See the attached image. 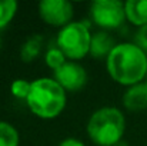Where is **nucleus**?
Returning a JSON list of instances; mask_svg holds the SVG:
<instances>
[{
    "label": "nucleus",
    "mask_w": 147,
    "mask_h": 146,
    "mask_svg": "<svg viewBox=\"0 0 147 146\" xmlns=\"http://www.w3.org/2000/svg\"><path fill=\"white\" fill-rule=\"evenodd\" d=\"M107 70L121 85H137L147 73L146 53L136 43H119L107 57Z\"/></svg>",
    "instance_id": "f257e3e1"
},
{
    "label": "nucleus",
    "mask_w": 147,
    "mask_h": 146,
    "mask_svg": "<svg viewBox=\"0 0 147 146\" xmlns=\"http://www.w3.org/2000/svg\"><path fill=\"white\" fill-rule=\"evenodd\" d=\"M26 100L34 115L43 119H53L64 109L66 92L54 79L40 77L32 82Z\"/></svg>",
    "instance_id": "f03ea898"
},
{
    "label": "nucleus",
    "mask_w": 147,
    "mask_h": 146,
    "mask_svg": "<svg viewBox=\"0 0 147 146\" xmlns=\"http://www.w3.org/2000/svg\"><path fill=\"white\" fill-rule=\"evenodd\" d=\"M124 116L117 107H101L96 110L87 123V133L100 146H114L124 133Z\"/></svg>",
    "instance_id": "7ed1b4c3"
},
{
    "label": "nucleus",
    "mask_w": 147,
    "mask_h": 146,
    "mask_svg": "<svg viewBox=\"0 0 147 146\" xmlns=\"http://www.w3.org/2000/svg\"><path fill=\"white\" fill-rule=\"evenodd\" d=\"M92 35L87 22H71L57 35V46L70 59H82L90 53Z\"/></svg>",
    "instance_id": "20e7f679"
},
{
    "label": "nucleus",
    "mask_w": 147,
    "mask_h": 146,
    "mask_svg": "<svg viewBox=\"0 0 147 146\" xmlns=\"http://www.w3.org/2000/svg\"><path fill=\"white\" fill-rule=\"evenodd\" d=\"M90 13L93 22L104 29H116L126 19L124 3L120 0H96L90 6Z\"/></svg>",
    "instance_id": "39448f33"
},
{
    "label": "nucleus",
    "mask_w": 147,
    "mask_h": 146,
    "mask_svg": "<svg viewBox=\"0 0 147 146\" xmlns=\"http://www.w3.org/2000/svg\"><path fill=\"white\" fill-rule=\"evenodd\" d=\"M42 19L51 26H66L73 16V4L67 0H42L39 3Z\"/></svg>",
    "instance_id": "423d86ee"
},
{
    "label": "nucleus",
    "mask_w": 147,
    "mask_h": 146,
    "mask_svg": "<svg viewBox=\"0 0 147 146\" xmlns=\"http://www.w3.org/2000/svg\"><path fill=\"white\" fill-rule=\"evenodd\" d=\"M54 80L67 90H80L87 83V73L84 67L73 60L66 62L54 70Z\"/></svg>",
    "instance_id": "0eeeda50"
},
{
    "label": "nucleus",
    "mask_w": 147,
    "mask_h": 146,
    "mask_svg": "<svg viewBox=\"0 0 147 146\" xmlns=\"http://www.w3.org/2000/svg\"><path fill=\"white\" fill-rule=\"evenodd\" d=\"M123 103L129 110H142L147 107V85L146 83H137L130 86L124 95Z\"/></svg>",
    "instance_id": "6e6552de"
},
{
    "label": "nucleus",
    "mask_w": 147,
    "mask_h": 146,
    "mask_svg": "<svg viewBox=\"0 0 147 146\" xmlns=\"http://www.w3.org/2000/svg\"><path fill=\"white\" fill-rule=\"evenodd\" d=\"M114 39L106 33V32H97L96 35L92 36V43H90V54L93 57H109L110 52L114 49Z\"/></svg>",
    "instance_id": "1a4fd4ad"
},
{
    "label": "nucleus",
    "mask_w": 147,
    "mask_h": 146,
    "mask_svg": "<svg viewBox=\"0 0 147 146\" xmlns=\"http://www.w3.org/2000/svg\"><path fill=\"white\" fill-rule=\"evenodd\" d=\"M126 17L136 26L147 24V0H127L124 3Z\"/></svg>",
    "instance_id": "9d476101"
},
{
    "label": "nucleus",
    "mask_w": 147,
    "mask_h": 146,
    "mask_svg": "<svg viewBox=\"0 0 147 146\" xmlns=\"http://www.w3.org/2000/svg\"><path fill=\"white\" fill-rule=\"evenodd\" d=\"M43 46V36L42 35H32L20 49V56L23 62H32L42 50Z\"/></svg>",
    "instance_id": "9b49d317"
},
{
    "label": "nucleus",
    "mask_w": 147,
    "mask_h": 146,
    "mask_svg": "<svg viewBox=\"0 0 147 146\" xmlns=\"http://www.w3.org/2000/svg\"><path fill=\"white\" fill-rule=\"evenodd\" d=\"M19 145V133L7 122L0 120V146H17Z\"/></svg>",
    "instance_id": "f8f14e48"
},
{
    "label": "nucleus",
    "mask_w": 147,
    "mask_h": 146,
    "mask_svg": "<svg viewBox=\"0 0 147 146\" xmlns=\"http://www.w3.org/2000/svg\"><path fill=\"white\" fill-rule=\"evenodd\" d=\"M17 10L16 0H0V29L4 27L14 16Z\"/></svg>",
    "instance_id": "ddd939ff"
},
{
    "label": "nucleus",
    "mask_w": 147,
    "mask_h": 146,
    "mask_svg": "<svg viewBox=\"0 0 147 146\" xmlns=\"http://www.w3.org/2000/svg\"><path fill=\"white\" fill-rule=\"evenodd\" d=\"M45 60H46V65H47L49 67L56 70V69H59L61 65L66 63V56H64V53L59 48H51V49H49V52L46 53Z\"/></svg>",
    "instance_id": "4468645a"
},
{
    "label": "nucleus",
    "mask_w": 147,
    "mask_h": 146,
    "mask_svg": "<svg viewBox=\"0 0 147 146\" xmlns=\"http://www.w3.org/2000/svg\"><path fill=\"white\" fill-rule=\"evenodd\" d=\"M30 88H32V83H29L24 79H19V80H14L13 82V85H11V93L16 97H19V99H27L29 92H30Z\"/></svg>",
    "instance_id": "2eb2a0df"
},
{
    "label": "nucleus",
    "mask_w": 147,
    "mask_h": 146,
    "mask_svg": "<svg viewBox=\"0 0 147 146\" xmlns=\"http://www.w3.org/2000/svg\"><path fill=\"white\" fill-rule=\"evenodd\" d=\"M134 39H136V45L146 53L147 52V24L142 26V27L136 32Z\"/></svg>",
    "instance_id": "dca6fc26"
},
{
    "label": "nucleus",
    "mask_w": 147,
    "mask_h": 146,
    "mask_svg": "<svg viewBox=\"0 0 147 146\" xmlns=\"http://www.w3.org/2000/svg\"><path fill=\"white\" fill-rule=\"evenodd\" d=\"M59 146H84V145H83V142H80V141H77L74 138H67Z\"/></svg>",
    "instance_id": "f3484780"
},
{
    "label": "nucleus",
    "mask_w": 147,
    "mask_h": 146,
    "mask_svg": "<svg viewBox=\"0 0 147 146\" xmlns=\"http://www.w3.org/2000/svg\"><path fill=\"white\" fill-rule=\"evenodd\" d=\"M114 146H127V143H126V142H121V141H120L119 143H116Z\"/></svg>",
    "instance_id": "a211bd4d"
},
{
    "label": "nucleus",
    "mask_w": 147,
    "mask_h": 146,
    "mask_svg": "<svg viewBox=\"0 0 147 146\" xmlns=\"http://www.w3.org/2000/svg\"><path fill=\"white\" fill-rule=\"evenodd\" d=\"M0 45H1V37H0Z\"/></svg>",
    "instance_id": "6ab92c4d"
},
{
    "label": "nucleus",
    "mask_w": 147,
    "mask_h": 146,
    "mask_svg": "<svg viewBox=\"0 0 147 146\" xmlns=\"http://www.w3.org/2000/svg\"><path fill=\"white\" fill-rule=\"evenodd\" d=\"M146 85H147V80H146Z\"/></svg>",
    "instance_id": "aec40b11"
}]
</instances>
